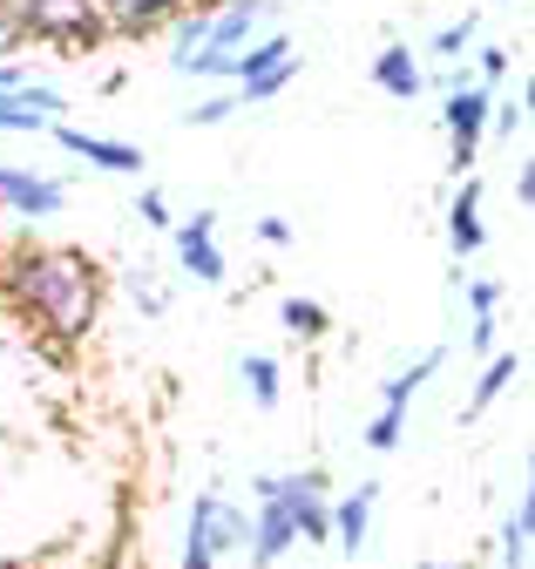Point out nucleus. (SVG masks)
<instances>
[{
	"label": "nucleus",
	"mask_w": 535,
	"mask_h": 569,
	"mask_svg": "<svg viewBox=\"0 0 535 569\" xmlns=\"http://www.w3.org/2000/svg\"><path fill=\"white\" fill-rule=\"evenodd\" d=\"M0 306H8L41 346H82L102 326L109 271L82 244H8L0 251Z\"/></svg>",
	"instance_id": "nucleus-1"
},
{
	"label": "nucleus",
	"mask_w": 535,
	"mask_h": 569,
	"mask_svg": "<svg viewBox=\"0 0 535 569\" xmlns=\"http://www.w3.org/2000/svg\"><path fill=\"white\" fill-rule=\"evenodd\" d=\"M8 14L21 28V48H48V54H102L109 48V21L95 0H8Z\"/></svg>",
	"instance_id": "nucleus-2"
},
{
	"label": "nucleus",
	"mask_w": 535,
	"mask_h": 569,
	"mask_svg": "<svg viewBox=\"0 0 535 569\" xmlns=\"http://www.w3.org/2000/svg\"><path fill=\"white\" fill-rule=\"evenodd\" d=\"M244 529H251V509L231 502L224 481H204V488L190 495V522H183L176 569H218L231 549H244Z\"/></svg>",
	"instance_id": "nucleus-3"
},
{
	"label": "nucleus",
	"mask_w": 535,
	"mask_h": 569,
	"mask_svg": "<svg viewBox=\"0 0 535 569\" xmlns=\"http://www.w3.org/2000/svg\"><path fill=\"white\" fill-rule=\"evenodd\" d=\"M264 28H279V0H211V28H204V48L183 68L190 82H231V61L244 41H258Z\"/></svg>",
	"instance_id": "nucleus-4"
},
{
	"label": "nucleus",
	"mask_w": 535,
	"mask_h": 569,
	"mask_svg": "<svg viewBox=\"0 0 535 569\" xmlns=\"http://www.w3.org/2000/svg\"><path fill=\"white\" fill-rule=\"evenodd\" d=\"M292 82H299V41H292L285 28H264L258 41L238 48L224 89H231L238 102H272V96H285Z\"/></svg>",
	"instance_id": "nucleus-5"
},
{
	"label": "nucleus",
	"mask_w": 535,
	"mask_h": 569,
	"mask_svg": "<svg viewBox=\"0 0 535 569\" xmlns=\"http://www.w3.org/2000/svg\"><path fill=\"white\" fill-rule=\"evenodd\" d=\"M488 109H495V89H482L475 76H454L441 89V129H447V170L454 177H475L482 142H488Z\"/></svg>",
	"instance_id": "nucleus-6"
},
{
	"label": "nucleus",
	"mask_w": 535,
	"mask_h": 569,
	"mask_svg": "<svg viewBox=\"0 0 535 569\" xmlns=\"http://www.w3.org/2000/svg\"><path fill=\"white\" fill-rule=\"evenodd\" d=\"M299 549V522L272 495V475H251V529H244V562L251 569H279Z\"/></svg>",
	"instance_id": "nucleus-7"
},
{
	"label": "nucleus",
	"mask_w": 535,
	"mask_h": 569,
	"mask_svg": "<svg viewBox=\"0 0 535 569\" xmlns=\"http://www.w3.org/2000/svg\"><path fill=\"white\" fill-rule=\"evenodd\" d=\"M69 210V183L34 170V163H0V218L14 224H48Z\"/></svg>",
	"instance_id": "nucleus-8"
},
{
	"label": "nucleus",
	"mask_w": 535,
	"mask_h": 569,
	"mask_svg": "<svg viewBox=\"0 0 535 569\" xmlns=\"http://www.w3.org/2000/svg\"><path fill=\"white\" fill-rule=\"evenodd\" d=\"M170 244H176V264H183L190 284H224L231 278V258L218 244V210H190V218H176Z\"/></svg>",
	"instance_id": "nucleus-9"
},
{
	"label": "nucleus",
	"mask_w": 535,
	"mask_h": 569,
	"mask_svg": "<svg viewBox=\"0 0 535 569\" xmlns=\"http://www.w3.org/2000/svg\"><path fill=\"white\" fill-rule=\"evenodd\" d=\"M272 495L285 502V516L299 522V542H325L332 536V481H325V468L272 475Z\"/></svg>",
	"instance_id": "nucleus-10"
},
{
	"label": "nucleus",
	"mask_w": 535,
	"mask_h": 569,
	"mask_svg": "<svg viewBox=\"0 0 535 569\" xmlns=\"http://www.w3.org/2000/svg\"><path fill=\"white\" fill-rule=\"evenodd\" d=\"M48 136L69 150L75 163H89V170H109V177H137L150 157H143V142H122V136H95V129H82V122H48Z\"/></svg>",
	"instance_id": "nucleus-11"
},
{
	"label": "nucleus",
	"mask_w": 535,
	"mask_h": 569,
	"mask_svg": "<svg viewBox=\"0 0 535 569\" xmlns=\"http://www.w3.org/2000/svg\"><path fill=\"white\" fill-rule=\"evenodd\" d=\"M95 8H102V21H109V41H129V48H137V41H157V34L190 8V0H95Z\"/></svg>",
	"instance_id": "nucleus-12"
},
{
	"label": "nucleus",
	"mask_w": 535,
	"mask_h": 569,
	"mask_svg": "<svg viewBox=\"0 0 535 569\" xmlns=\"http://www.w3.org/2000/svg\"><path fill=\"white\" fill-rule=\"evenodd\" d=\"M488 244V224H482V177H454V197H447V251L454 264H467Z\"/></svg>",
	"instance_id": "nucleus-13"
},
{
	"label": "nucleus",
	"mask_w": 535,
	"mask_h": 569,
	"mask_svg": "<svg viewBox=\"0 0 535 569\" xmlns=\"http://www.w3.org/2000/svg\"><path fill=\"white\" fill-rule=\"evenodd\" d=\"M373 509H380V481H360V488H346V495H332V549L340 556H360L366 549V536H373Z\"/></svg>",
	"instance_id": "nucleus-14"
},
{
	"label": "nucleus",
	"mask_w": 535,
	"mask_h": 569,
	"mask_svg": "<svg viewBox=\"0 0 535 569\" xmlns=\"http://www.w3.org/2000/svg\"><path fill=\"white\" fill-rule=\"evenodd\" d=\"M373 89H380V96H393V102L427 96V68H421V54H414L407 41H386V48L373 54Z\"/></svg>",
	"instance_id": "nucleus-15"
},
{
	"label": "nucleus",
	"mask_w": 535,
	"mask_h": 569,
	"mask_svg": "<svg viewBox=\"0 0 535 569\" xmlns=\"http://www.w3.org/2000/svg\"><path fill=\"white\" fill-rule=\"evenodd\" d=\"M522 380V352H508V346H495L488 360H482V380H475V393H467V407H461V420H482L508 387Z\"/></svg>",
	"instance_id": "nucleus-16"
},
{
	"label": "nucleus",
	"mask_w": 535,
	"mask_h": 569,
	"mask_svg": "<svg viewBox=\"0 0 535 569\" xmlns=\"http://www.w3.org/2000/svg\"><path fill=\"white\" fill-rule=\"evenodd\" d=\"M441 367H447V346H427L421 360L393 367V373L380 380V407H414V400H421V387H427V380H434Z\"/></svg>",
	"instance_id": "nucleus-17"
},
{
	"label": "nucleus",
	"mask_w": 535,
	"mask_h": 569,
	"mask_svg": "<svg viewBox=\"0 0 535 569\" xmlns=\"http://www.w3.org/2000/svg\"><path fill=\"white\" fill-rule=\"evenodd\" d=\"M238 380H244V400H251L258 413H272V407L285 400V367L272 360V352H244V360H238Z\"/></svg>",
	"instance_id": "nucleus-18"
},
{
	"label": "nucleus",
	"mask_w": 535,
	"mask_h": 569,
	"mask_svg": "<svg viewBox=\"0 0 535 569\" xmlns=\"http://www.w3.org/2000/svg\"><path fill=\"white\" fill-rule=\"evenodd\" d=\"M528 542H535V495L522 488V495H515V509H508V522H502V536H495L502 569H528Z\"/></svg>",
	"instance_id": "nucleus-19"
},
{
	"label": "nucleus",
	"mask_w": 535,
	"mask_h": 569,
	"mask_svg": "<svg viewBox=\"0 0 535 569\" xmlns=\"http://www.w3.org/2000/svg\"><path fill=\"white\" fill-rule=\"evenodd\" d=\"M279 332L299 339V346H319V339L332 332V312H325L319 299H299V292H292V299H279Z\"/></svg>",
	"instance_id": "nucleus-20"
},
{
	"label": "nucleus",
	"mask_w": 535,
	"mask_h": 569,
	"mask_svg": "<svg viewBox=\"0 0 535 569\" xmlns=\"http://www.w3.org/2000/svg\"><path fill=\"white\" fill-rule=\"evenodd\" d=\"M122 292L137 299V312H143V319H163V312H170V292H163V278H157L150 264L129 271V278H122Z\"/></svg>",
	"instance_id": "nucleus-21"
},
{
	"label": "nucleus",
	"mask_w": 535,
	"mask_h": 569,
	"mask_svg": "<svg viewBox=\"0 0 535 569\" xmlns=\"http://www.w3.org/2000/svg\"><path fill=\"white\" fill-rule=\"evenodd\" d=\"M528 129V82H515V96L502 102L495 96V109H488V136H502V142H515Z\"/></svg>",
	"instance_id": "nucleus-22"
},
{
	"label": "nucleus",
	"mask_w": 535,
	"mask_h": 569,
	"mask_svg": "<svg viewBox=\"0 0 535 569\" xmlns=\"http://www.w3.org/2000/svg\"><path fill=\"white\" fill-rule=\"evenodd\" d=\"M475 34H482V14H461V21H447V28L427 41V54H441V61H461L467 48H475Z\"/></svg>",
	"instance_id": "nucleus-23"
},
{
	"label": "nucleus",
	"mask_w": 535,
	"mask_h": 569,
	"mask_svg": "<svg viewBox=\"0 0 535 569\" xmlns=\"http://www.w3.org/2000/svg\"><path fill=\"white\" fill-rule=\"evenodd\" d=\"M400 435H407V407H380V413L366 420V435H360V441H366L373 455H393Z\"/></svg>",
	"instance_id": "nucleus-24"
},
{
	"label": "nucleus",
	"mask_w": 535,
	"mask_h": 569,
	"mask_svg": "<svg viewBox=\"0 0 535 569\" xmlns=\"http://www.w3.org/2000/svg\"><path fill=\"white\" fill-rule=\"evenodd\" d=\"M238 109H244V102H238L231 89H211L204 102H190V109H183V122H190V129H218V122H231Z\"/></svg>",
	"instance_id": "nucleus-25"
},
{
	"label": "nucleus",
	"mask_w": 535,
	"mask_h": 569,
	"mask_svg": "<svg viewBox=\"0 0 535 569\" xmlns=\"http://www.w3.org/2000/svg\"><path fill=\"white\" fill-rule=\"evenodd\" d=\"M137 224H143V231H170V224H176V210H170V197H163L157 183L137 190Z\"/></svg>",
	"instance_id": "nucleus-26"
},
{
	"label": "nucleus",
	"mask_w": 535,
	"mask_h": 569,
	"mask_svg": "<svg viewBox=\"0 0 535 569\" xmlns=\"http://www.w3.org/2000/svg\"><path fill=\"white\" fill-rule=\"evenodd\" d=\"M515 68V48H502V41H488V48H475V82L482 89H495L502 76Z\"/></svg>",
	"instance_id": "nucleus-27"
},
{
	"label": "nucleus",
	"mask_w": 535,
	"mask_h": 569,
	"mask_svg": "<svg viewBox=\"0 0 535 569\" xmlns=\"http://www.w3.org/2000/svg\"><path fill=\"white\" fill-rule=\"evenodd\" d=\"M251 238H258L264 251H285V244H292L299 231H292V218H279V210H264V218L251 224Z\"/></svg>",
	"instance_id": "nucleus-28"
},
{
	"label": "nucleus",
	"mask_w": 535,
	"mask_h": 569,
	"mask_svg": "<svg viewBox=\"0 0 535 569\" xmlns=\"http://www.w3.org/2000/svg\"><path fill=\"white\" fill-rule=\"evenodd\" d=\"M502 278H467V312H502Z\"/></svg>",
	"instance_id": "nucleus-29"
},
{
	"label": "nucleus",
	"mask_w": 535,
	"mask_h": 569,
	"mask_svg": "<svg viewBox=\"0 0 535 569\" xmlns=\"http://www.w3.org/2000/svg\"><path fill=\"white\" fill-rule=\"evenodd\" d=\"M28 48H21V28H14V14H8V0H0V61H21Z\"/></svg>",
	"instance_id": "nucleus-30"
},
{
	"label": "nucleus",
	"mask_w": 535,
	"mask_h": 569,
	"mask_svg": "<svg viewBox=\"0 0 535 569\" xmlns=\"http://www.w3.org/2000/svg\"><path fill=\"white\" fill-rule=\"evenodd\" d=\"M495 312H475V326H467V339H475V352H482V360H488V352H495Z\"/></svg>",
	"instance_id": "nucleus-31"
},
{
	"label": "nucleus",
	"mask_w": 535,
	"mask_h": 569,
	"mask_svg": "<svg viewBox=\"0 0 535 569\" xmlns=\"http://www.w3.org/2000/svg\"><path fill=\"white\" fill-rule=\"evenodd\" d=\"M515 203H522V210L535 203V163H528V157H515Z\"/></svg>",
	"instance_id": "nucleus-32"
},
{
	"label": "nucleus",
	"mask_w": 535,
	"mask_h": 569,
	"mask_svg": "<svg viewBox=\"0 0 535 569\" xmlns=\"http://www.w3.org/2000/svg\"><path fill=\"white\" fill-rule=\"evenodd\" d=\"M21 82H34V76H28V61H0V96H14Z\"/></svg>",
	"instance_id": "nucleus-33"
},
{
	"label": "nucleus",
	"mask_w": 535,
	"mask_h": 569,
	"mask_svg": "<svg viewBox=\"0 0 535 569\" xmlns=\"http://www.w3.org/2000/svg\"><path fill=\"white\" fill-rule=\"evenodd\" d=\"M89 569H129V549H122V542H109V549H102Z\"/></svg>",
	"instance_id": "nucleus-34"
},
{
	"label": "nucleus",
	"mask_w": 535,
	"mask_h": 569,
	"mask_svg": "<svg viewBox=\"0 0 535 569\" xmlns=\"http://www.w3.org/2000/svg\"><path fill=\"white\" fill-rule=\"evenodd\" d=\"M427 569H467V562H427Z\"/></svg>",
	"instance_id": "nucleus-35"
},
{
	"label": "nucleus",
	"mask_w": 535,
	"mask_h": 569,
	"mask_svg": "<svg viewBox=\"0 0 535 569\" xmlns=\"http://www.w3.org/2000/svg\"><path fill=\"white\" fill-rule=\"evenodd\" d=\"M495 8H515V0H495Z\"/></svg>",
	"instance_id": "nucleus-36"
}]
</instances>
